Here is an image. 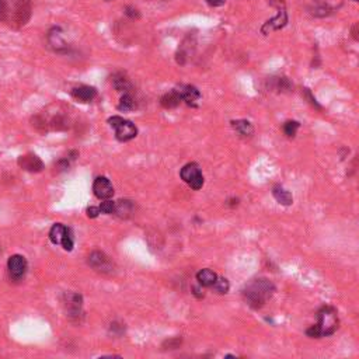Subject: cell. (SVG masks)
<instances>
[{"label":"cell","instance_id":"1","mask_svg":"<svg viewBox=\"0 0 359 359\" xmlns=\"http://www.w3.org/2000/svg\"><path fill=\"white\" fill-rule=\"evenodd\" d=\"M275 293V285L267 279V278H258L253 279L250 284L246 285L243 289V298L244 302L253 309H261Z\"/></svg>","mask_w":359,"mask_h":359},{"label":"cell","instance_id":"2","mask_svg":"<svg viewBox=\"0 0 359 359\" xmlns=\"http://www.w3.org/2000/svg\"><path fill=\"white\" fill-rule=\"evenodd\" d=\"M340 320L335 307L332 306H323L317 312V324L312 326L306 330V334L312 338H321L329 337L338 330Z\"/></svg>","mask_w":359,"mask_h":359},{"label":"cell","instance_id":"3","mask_svg":"<svg viewBox=\"0 0 359 359\" xmlns=\"http://www.w3.org/2000/svg\"><path fill=\"white\" fill-rule=\"evenodd\" d=\"M108 124L115 129V136L120 142H128L138 135L136 126L121 117H112L108 120Z\"/></svg>","mask_w":359,"mask_h":359},{"label":"cell","instance_id":"4","mask_svg":"<svg viewBox=\"0 0 359 359\" xmlns=\"http://www.w3.org/2000/svg\"><path fill=\"white\" fill-rule=\"evenodd\" d=\"M180 176L185 184H188L193 190H201L204 187V176L196 163H188L181 168Z\"/></svg>","mask_w":359,"mask_h":359},{"label":"cell","instance_id":"5","mask_svg":"<svg viewBox=\"0 0 359 359\" xmlns=\"http://www.w3.org/2000/svg\"><path fill=\"white\" fill-rule=\"evenodd\" d=\"M271 4L275 6L278 9V14L272 20L267 21L261 28L264 34H268L269 31H275V30H281L286 26L288 23V13H286V9H285V3L284 0H271Z\"/></svg>","mask_w":359,"mask_h":359},{"label":"cell","instance_id":"6","mask_svg":"<svg viewBox=\"0 0 359 359\" xmlns=\"http://www.w3.org/2000/svg\"><path fill=\"white\" fill-rule=\"evenodd\" d=\"M49 240L54 244H60L66 251L73 250V237L68 227H65L62 223H55L49 230Z\"/></svg>","mask_w":359,"mask_h":359},{"label":"cell","instance_id":"7","mask_svg":"<svg viewBox=\"0 0 359 359\" xmlns=\"http://www.w3.org/2000/svg\"><path fill=\"white\" fill-rule=\"evenodd\" d=\"M89 265L100 274L111 275L114 272V263L101 251H93L89 255Z\"/></svg>","mask_w":359,"mask_h":359},{"label":"cell","instance_id":"8","mask_svg":"<svg viewBox=\"0 0 359 359\" xmlns=\"http://www.w3.org/2000/svg\"><path fill=\"white\" fill-rule=\"evenodd\" d=\"M82 296L77 293H66L63 304L66 307V312L72 320H79L82 316Z\"/></svg>","mask_w":359,"mask_h":359},{"label":"cell","instance_id":"9","mask_svg":"<svg viewBox=\"0 0 359 359\" xmlns=\"http://www.w3.org/2000/svg\"><path fill=\"white\" fill-rule=\"evenodd\" d=\"M7 268H9V272L13 279L18 281L21 278H24L26 275V271H27V261L23 255H12L7 261Z\"/></svg>","mask_w":359,"mask_h":359},{"label":"cell","instance_id":"10","mask_svg":"<svg viewBox=\"0 0 359 359\" xmlns=\"http://www.w3.org/2000/svg\"><path fill=\"white\" fill-rule=\"evenodd\" d=\"M93 193L98 199H110L114 195V187L107 177H97L93 184Z\"/></svg>","mask_w":359,"mask_h":359},{"label":"cell","instance_id":"11","mask_svg":"<svg viewBox=\"0 0 359 359\" xmlns=\"http://www.w3.org/2000/svg\"><path fill=\"white\" fill-rule=\"evenodd\" d=\"M18 166L30 173H40L44 168V163L35 154H24L18 159Z\"/></svg>","mask_w":359,"mask_h":359},{"label":"cell","instance_id":"12","mask_svg":"<svg viewBox=\"0 0 359 359\" xmlns=\"http://www.w3.org/2000/svg\"><path fill=\"white\" fill-rule=\"evenodd\" d=\"M30 14H31V4L28 0H20L15 6V10L13 12V18L14 21L18 24V26H23L27 23V20L30 18Z\"/></svg>","mask_w":359,"mask_h":359},{"label":"cell","instance_id":"13","mask_svg":"<svg viewBox=\"0 0 359 359\" xmlns=\"http://www.w3.org/2000/svg\"><path fill=\"white\" fill-rule=\"evenodd\" d=\"M72 96L80 103H90L96 98L97 91L94 87H90V86H79L72 90Z\"/></svg>","mask_w":359,"mask_h":359},{"label":"cell","instance_id":"14","mask_svg":"<svg viewBox=\"0 0 359 359\" xmlns=\"http://www.w3.org/2000/svg\"><path fill=\"white\" fill-rule=\"evenodd\" d=\"M179 93L181 96V100L185 101L191 107H196V101L201 98L199 90L194 86H182V87H180Z\"/></svg>","mask_w":359,"mask_h":359},{"label":"cell","instance_id":"15","mask_svg":"<svg viewBox=\"0 0 359 359\" xmlns=\"http://www.w3.org/2000/svg\"><path fill=\"white\" fill-rule=\"evenodd\" d=\"M181 96H180L179 90H171L166 93L165 96L160 98V104L163 108L166 110H173V108H177L180 104H181Z\"/></svg>","mask_w":359,"mask_h":359},{"label":"cell","instance_id":"16","mask_svg":"<svg viewBox=\"0 0 359 359\" xmlns=\"http://www.w3.org/2000/svg\"><path fill=\"white\" fill-rule=\"evenodd\" d=\"M232 128L236 132L243 136V138H251L254 134V126L247 120H237V121H232Z\"/></svg>","mask_w":359,"mask_h":359},{"label":"cell","instance_id":"17","mask_svg":"<svg viewBox=\"0 0 359 359\" xmlns=\"http://www.w3.org/2000/svg\"><path fill=\"white\" fill-rule=\"evenodd\" d=\"M216 278H218V275H216L212 269H209V268H204V269H201V271L196 274V281H198V284H199L201 286H204V288H210V286L215 284Z\"/></svg>","mask_w":359,"mask_h":359},{"label":"cell","instance_id":"18","mask_svg":"<svg viewBox=\"0 0 359 359\" xmlns=\"http://www.w3.org/2000/svg\"><path fill=\"white\" fill-rule=\"evenodd\" d=\"M112 86L115 87V90L118 91H124V93H128L131 90V82L129 79L126 77V75L122 73V72H118L112 76Z\"/></svg>","mask_w":359,"mask_h":359},{"label":"cell","instance_id":"19","mask_svg":"<svg viewBox=\"0 0 359 359\" xmlns=\"http://www.w3.org/2000/svg\"><path fill=\"white\" fill-rule=\"evenodd\" d=\"M272 195L276 201L281 204V205H285V207H289L293 202V196L289 191H286L285 188H282L281 185H276L272 188Z\"/></svg>","mask_w":359,"mask_h":359},{"label":"cell","instance_id":"20","mask_svg":"<svg viewBox=\"0 0 359 359\" xmlns=\"http://www.w3.org/2000/svg\"><path fill=\"white\" fill-rule=\"evenodd\" d=\"M331 12L330 6L324 0H313L310 6V13L316 17H326Z\"/></svg>","mask_w":359,"mask_h":359},{"label":"cell","instance_id":"21","mask_svg":"<svg viewBox=\"0 0 359 359\" xmlns=\"http://www.w3.org/2000/svg\"><path fill=\"white\" fill-rule=\"evenodd\" d=\"M136 108V101L135 98L131 96L129 93H125L124 96L121 97L120 100V104H118V110L128 112V111H132Z\"/></svg>","mask_w":359,"mask_h":359},{"label":"cell","instance_id":"22","mask_svg":"<svg viewBox=\"0 0 359 359\" xmlns=\"http://www.w3.org/2000/svg\"><path fill=\"white\" fill-rule=\"evenodd\" d=\"M271 89H274L279 93H284V91H289L292 90V84L289 83V80L286 77H272L271 79Z\"/></svg>","mask_w":359,"mask_h":359},{"label":"cell","instance_id":"23","mask_svg":"<svg viewBox=\"0 0 359 359\" xmlns=\"http://www.w3.org/2000/svg\"><path fill=\"white\" fill-rule=\"evenodd\" d=\"M132 209H134V205L131 201H118V202H115V212L114 213H117L121 218H126L128 213L132 212Z\"/></svg>","mask_w":359,"mask_h":359},{"label":"cell","instance_id":"24","mask_svg":"<svg viewBox=\"0 0 359 359\" xmlns=\"http://www.w3.org/2000/svg\"><path fill=\"white\" fill-rule=\"evenodd\" d=\"M210 288L215 290L216 293L224 295V293H227L229 289H230V284H229V281H227L226 278H223V276H218V278H216V281H215V284H213Z\"/></svg>","mask_w":359,"mask_h":359},{"label":"cell","instance_id":"25","mask_svg":"<svg viewBox=\"0 0 359 359\" xmlns=\"http://www.w3.org/2000/svg\"><path fill=\"white\" fill-rule=\"evenodd\" d=\"M49 42H51V45L55 48L56 51H60L62 48H65V42L62 41V38H60L59 28H55L52 32H49Z\"/></svg>","mask_w":359,"mask_h":359},{"label":"cell","instance_id":"26","mask_svg":"<svg viewBox=\"0 0 359 359\" xmlns=\"http://www.w3.org/2000/svg\"><path fill=\"white\" fill-rule=\"evenodd\" d=\"M299 128H300V124L298 121H286L284 124V132L288 138H295Z\"/></svg>","mask_w":359,"mask_h":359},{"label":"cell","instance_id":"27","mask_svg":"<svg viewBox=\"0 0 359 359\" xmlns=\"http://www.w3.org/2000/svg\"><path fill=\"white\" fill-rule=\"evenodd\" d=\"M100 212L101 213H105V215H111L115 212V202H112L110 199H104V202H101L100 205Z\"/></svg>","mask_w":359,"mask_h":359},{"label":"cell","instance_id":"28","mask_svg":"<svg viewBox=\"0 0 359 359\" xmlns=\"http://www.w3.org/2000/svg\"><path fill=\"white\" fill-rule=\"evenodd\" d=\"M181 345V338H171L163 344V348L166 349H177Z\"/></svg>","mask_w":359,"mask_h":359},{"label":"cell","instance_id":"29","mask_svg":"<svg viewBox=\"0 0 359 359\" xmlns=\"http://www.w3.org/2000/svg\"><path fill=\"white\" fill-rule=\"evenodd\" d=\"M304 94H306V97L309 98V101H310V104H312L313 107H316L317 110H321V107L318 105V103L316 101V98L312 96V93H310V90H309V89H304Z\"/></svg>","mask_w":359,"mask_h":359},{"label":"cell","instance_id":"30","mask_svg":"<svg viewBox=\"0 0 359 359\" xmlns=\"http://www.w3.org/2000/svg\"><path fill=\"white\" fill-rule=\"evenodd\" d=\"M100 213H101V212H100V208L98 207L87 208V216H89V218H97Z\"/></svg>","mask_w":359,"mask_h":359},{"label":"cell","instance_id":"31","mask_svg":"<svg viewBox=\"0 0 359 359\" xmlns=\"http://www.w3.org/2000/svg\"><path fill=\"white\" fill-rule=\"evenodd\" d=\"M126 14H128L129 17H132V18H139L138 10L134 9V7H126Z\"/></svg>","mask_w":359,"mask_h":359},{"label":"cell","instance_id":"32","mask_svg":"<svg viewBox=\"0 0 359 359\" xmlns=\"http://www.w3.org/2000/svg\"><path fill=\"white\" fill-rule=\"evenodd\" d=\"M207 1L210 6H213V7H221V6H223L226 3V0H207Z\"/></svg>","mask_w":359,"mask_h":359},{"label":"cell","instance_id":"33","mask_svg":"<svg viewBox=\"0 0 359 359\" xmlns=\"http://www.w3.org/2000/svg\"><path fill=\"white\" fill-rule=\"evenodd\" d=\"M352 37H354V40H357L358 41L359 37H358V24H355L354 28H352Z\"/></svg>","mask_w":359,"mask_h":359},{"label":"cell","instance_id":"34","mask_svg":"<svg viewBox=\"0 0 359 359\" xmlns=\"http://www.w3.org/2000/svg\"><path fill=\"white\" fill-rule=\"evenodd\" d=\"M199 292H201V290L198 289V288H194V293H195V295L201 299V298H204V293H199Z\"/></svg>","mask_w":359,"mask_h":359},{"label":"cell","instance_id":"35","mask_svg":"<svg viewBox=\"0 0 359 359\" xmlns=\"http://www.w3.org/2000/svg\"><path fill=\"white\" fill-rule=\"evenodd\" d=\"M237 204H239V199H232V201H230V205H232V207H235Z\"/></svg>","mask_w":359,"mask_h":359},{"label":"cell","instance_id":"36","mask_svg":"<svg viewBox=\"0 0 359 359\" xmlns=\"http://www.w3.org/2000/svg\"><path fill=\"white\" fill-rule=\"evenodd\" d=\"M354 1H358V0H354Z\"/></svg>","mask_w":359,"mask_h":359},{"label":"cell","instance_id":"37","mask_svg":"<svg viewBox=\"0 0 359 359\" xmlns=\"http://www.w3.org/2000/svg\"><path fill=\"white\" fill-rule=\"evenodd\" d=\"M107 1H111V0H107Z\"/></svg>","mask_w":359,"mask_h":359}]
</instances>
